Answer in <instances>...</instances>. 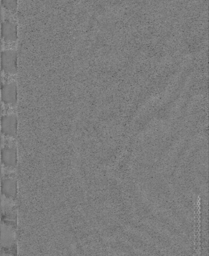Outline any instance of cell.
I'll return each mask as SVG.
<instances>
[{
  "label": "cell",
  "mask_w": 209,
  "mask_h": 256,
  "mask_svg": "<svg viewBox=\"0 0 209 256\" xmlns=\"http://www.w3.org/2000/svg\"><path fill=\"white\" fill-rule=\"evenodd\" d=\"M17 118L15 114L3 116L1 119V131L3 134L16 137L17 132Z\"/></svg>",
  "instance_id": "obj_4"
},
{
  "label": "cell",
  "mask_w": 209,
  "mask_h": 256,
  "mask_svg": "<svg viewBox=\"0 0 209 256\" xmlns=\"http://www.w3.org/2000/svg\"><path fill=\"white\" fill-rule=\"evenodd\" d=\"M1 35L6 42H15L17 40V25L16 22L7 19L2 23Z\"/></svg>",
  "instance_id": "obj_2"
},
{
  "label": "cell",
  "mask_w": 209,
  "mask_h": 256,
  "mask_svg": "<svg viewBox=\"0 0 209 256\" xmlns=\"http://www.w3.org/2000/svg\"><path fill=\"white\" fill-rule=\"evenodd\" d=\"M15 241V234L13 230L9 227L2 225L1 245L2 248H9Z\"/></svg>",
  "instance_id": "obj_7"
},
{
  "label": "cell",
  "mask_w": 209,
  "mask_h": 256,
  "mask_svg": "<svg viewBox=\"0 0 209 256\" xmlns=\"http://www.w3.org/2000/svg\"><path fill=\"white\" fill-rule=\"evenodd\" d=\"M2 101L6 104L15 106L17 101V87L15 82L4 84L1 87Z\"/></svg>",
  "instance_id": "obj_3"
},
{
  "label": "cell",
  "mask_w": 209,
  "mask_h": 256,
  "mask_svg": "<svg viewBox=\"0 0 209 256\" xmlns=\"http://www.w3.org/2000/svg\"><path fill=\"white\" fill-rule=\"evenodd\" d=\"M2 163L8 167H15L17 164V151L16 147H7L1 150Z\"/></svg>",
  "instance_id": "obj_5"
},
{
  "label": "cell",
  "mask_w": 209,
  "mask_h": 256,
  "mask_svg": "<svg viewBox=\"0 0 209 256\" xmlns=\"http://www.w3.org/2000/svg\"><path fill=\"white\" fill-rule=\"evenodd\" d=\"M1 191L2 194L6 197L15 199L17 195V181L16 179L12 178L2 179Z\"/></svg>",
  "instance_id": "obj_6"
},
{
  "label": "cell",
  "mask_w": 209,
  "mask_h": 256,
  "mask_svg": "<svg viewBox=\"0 0 209 256\" xmlns=\"http://www.w3.org/2000/svg\"><path fill=\"white\" fill-rule=\"evenodd\" d=\"M1 66L6 73L16 74L17 73V54L16 51L7 50L1 54Z\"/></svg>",
  "instance_id": "obj_1"
},
{
  "label": "cell",
  "mask_w": 209,
  "mask_h": 256,
  "mask_svg": "<svg viewBox=\"0 0 209 256\" xmlns=\"http://www.w3.org/2000/svg\"><path fill=\"white\" fill-rule=\"evenodd\" d=\"M4 8L12 14L16 13L18 6V0H1Z\"/></svg>",
  "instance_id": "obj_8"
}]
</instances>
